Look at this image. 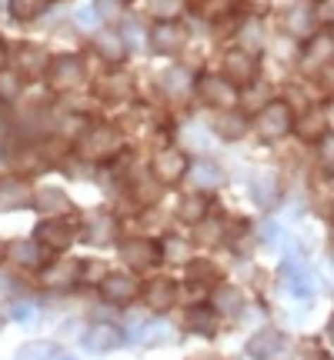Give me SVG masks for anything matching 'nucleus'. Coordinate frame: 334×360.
I'll return each instance as SVG.
<instances>
[{"mask_svg": "<svg viewBox=\"0 0 334 360\" xmlns=\"http://www.w3.org/2000/svg\"><path fill=\"white\" fill-rule=\"evenodd\" d=\"M7 60H11V67L20 74V77H40L44 70H47V51L44 47H37V44H13L11 51H7Z\"/></svg>", "mask_w": 334, "mask_h": 360, "instance_id": "obj_20", "label": "nucleus"}, {"mask_svg": "<svg viewBox=\"0 0 334 360\" xmlns=\"http://www.w3.org/2000/svg\"><path fill=\"white\" fill-rule=\"evenodd\" d=\"M80 277H84V260L64 257L57 264H44L37 270V287H44V290H70V287L80 283Z\"/></svg>", "mask_w": 334, "mask_h": 360, "instance_id": "obj_11", "label": "nucleus"}, {"mask_svg": "<svg viewBox=\"0 0 334 360\" xmlns=\"http://www.w3.org/2000/svg\"><path fill=\"white\" fill-rule=\"evenodd\" d=\"M64 354V347L57 344V340H47V337H40V340H27L17 347L13 360H57Z\"/></svg>", "mask_w": 334, "mask_h": 360, "instance_id": "obj_34", "label": "nucleus"}, {"mask_svg": "<svg viewBox=\"0 0 334 360\" xmlns=\"http://www.w3.org/2000/svg\"><path fill=\"white\" fill-rule=\"evenodd\" d=\"M124 4H130V0H124Z\"/></svg>", "mask_w": 334, "mask_h": 360, "instance_id": "obj_59", "label": "nucleus"}, {"mask_svg": "<svg viewBox=\"0 0 334 360\" xmlns=\"http://www.w3.org/2000/svg\"><path fill=\"white\" fill-rule=\"evenodd\" d=\"M184 327L191 330V334H201V337H214L221 327V317L214 314L211 304H191L187 310V317H184Z\"/></svg>", "mask_w": 334, "mask_h": 360, "instance_id": "obj_31", "label": "nucleus"}, {"mask_svg": "<svg viewBox=\"0 0 334 360\" xmlns=\"http://www.w3.org/2000/svg\"><path fill=\"white\" fill-rule=\"evenodd\" d=\"M207 210H211V197H207L204 191H191V193H180L174 217H178L180 224L194 227V224H201V220L207 217Z\"/></svg>", "mask_w": 334, "mask_h": 360, "instance_id": "obj_29", "label": "nucleus"}, {"mask_svg": "<svg viewBox=\"0 0 334 360\" xmlns=\"http://www.w3.org/2000/svg\"><path fill=\"white\" fill-rule=\"evenodd\" d=\"M194 97L211 110H231L241 101V90L224 74H201V77H194Z\"/></svg>", "mask_w": 334, "mask_h": 360, "instance_id": "obj_6", "label": "nucleus"}, {"mask_svg": "<svg viewBox=\"0 0 334 360\" xmlns=\"http://www.w3.org/2000/svg\"><path fill=\"white\" fill-rule=\"evenodd\" d=\"M114 74H107V77L97 84V97H104L107 103H120L130 97V87H134V80L120 70V67H111Z\"/></svg>", "mask_w": 334, "mask_h": 360, "instance_id": "obj_32", "label": "nucleus"}, {"mask_svg": "<svg viewBox=\"0 0 334 360\" xmlns=\"http://www.w3.org/2000/svg\"><path fill=\"white\" fill-rule=\"evenodd\" d=\"M314 11H311L308 4H295L291 11H287V17H284V30L291 34V37L297 40H308L311 34H314Z\"/></svg>", "mask_w": 334, "mask_h": 360, "instance_id": "obj_33", "label": "nucleus"}, {"mask_svg": "<svg viewBox=\"0 0 334 360\" xmlns=\"http://www.w3.org/2000/svg\"><path fill=\"white\" fill-rule=\"evenodd\" d=\"M251 197H254V204L261 210H271L281 200V180H278V174L274 170H257L251 177Z\"/></svg>", "mask_w": 334, "mask_h": 360, "instance_id": "obj_27", "label": "nucleus"}, {"mask_svg": "<svg viewBox=\"0 0 334 360\" xmlns=\"http://www.w3.org/2000/svg\"><path fill=\"white\" fill-rule=\"evenodd\" d=\"M97 297L107 307H134L141 300V281L130 270H107L97 283Z\"/></svg>", "mask_w": 334, "mask_h": 360, "instance_id": "obj_4", "label": "nucleus"}, {"mask_svg": "<svg viewBox=\"0 0 334 360\" xmlns=\"http://www.w3.org/2000/svg\"><path fill=\"white\" fill-rule=\"evenodd\" d=\"M117 231H120V220L107 210H94L87 214V220L80 224V237L87 240L90 247H111L117 244Z\"/></svg>", "mask_w": 334, "mask_h": 360, "instance_id": "obj_19", "label": "nucleus"}, {"mask_svg": "<svg viewBox=\"0 0 334 360\" xmlns=\"http://www.w3.org/2000/svg\"><path fill=\"white\" fill-rule=\"evenodd\" d=\"M321 360H331V357H321Z\"/></svg>", "mask_w": 334, "mask_h": 360, "instance_id": "obj_58", "label": "nucleus"}, {"mask_svg": "<svg viewBox=\"0 0 334 360\" xmlns=\"http://www.w3.org/2000/svg\"><path fill=\"white\" fill-rule=\"evenodd\" d=\"M117 257L130 274H151L154 267H161L164 254H161V244L151 237H124L117 244Z\"/></svg>", "mask_w": 334, "mask_h": 360, "instance_id": "obj_5", "label": "nucleus"}, {"mask_svg": "<svg viewBox=\"0 0 334 360\" xmlns=\"http://www.w3.org/2000/svg\"><path fill=\"white\" fill-rule=\"evenodd\" d=\"M4 317L7 321H17V323H27L37 317V300H24V297H13L11 304L4 307Z\"/></svg>", "mask_w": 334, "mask_h": 360, "instance_id": "obj_41", "label": "nucleus"}, {"mask_svg": "<svg viewBox=\"0 0 334 360\" xmlns=\"http://www.w3.org/2000/svg\"><path fill=\"white\" fill-rule=\"evenodd\" d=\"M161 254H164V260H174V264H187L194 257L191 244L184 237H178V233H167L164 240H161Z\"/></svg>", "mask_w": 334, "mask_h": 360, "instance_id": "obj_38", "label": "nucleus"}, {"mask_svg": "<svg viewBox=\"0 0 334 360\" xmlns=\"http://www.w3.org/2000/svg\"><path fill=\"white\" fill-rule=\"evenodd\" d=\"M180 300V283L171 277H147L141 283V304L154 314H167L171 307H178Z\"/></svg>", "mask_w": 334, "mask_h": 360, "instance_id": "obj_13", "label": "nucleus"}, {"mask_svg": "<svg viewBox=\"0 0 334 360\" xmlns=\"http://www.w3.org/2000/svg\"><path fill=\"white\" fill-rule=\"evenodd\" d=\"M7 51H11V47H7V40L0 37V67H7Z\"/></svg>", "mask_w": 334, "mask_h": 360, "instance_id": "obj_52", "label": "nucleus"}, {"mask_svg": "<svg viewBox=\"0 0 334 360\" xmlns=\"http://www.w3.org/2000/svg\"><path fill=\"white\" fill-rule=\"evenodd\" d=\"M120 34H124V44H128V51H141L147 34H144V27L137 20H128V24L120 27Z\"/></svg>", "mask_w": 334, "mask_h": 360, "instance_id": "obj_45", "label": "nucleus"}, {"mask_svg": "<svg viewBox=\"0 0 334 360\" xmlns=\"http://www.w3.org/2000/svg\"><path fill=\"white\" fill-rule=\"evenodd\" d=\"M57 360H78V357H74V354H61V357H57Z\"/></svg>", "mask_w": 334, "mask_h": 360, "instance_id": "obj_56", "label": "nucleus"}, {"mask_svg": "<svg viewBox=\"0 0 334 360\" xmlns=\"http://www.w3.org/2000/svg\"><path fill=\"white\" fill-rule=\"evenodd\" d=\"M187 167H191V157L184 154L180 147L174 143H161L157 147V154L151 157V177L161 184V187H174L180 180L187 177Z\"/></svg>", "mask_w": 334, "mask_h": 360, "instance_id": "obj_8", "label": "nucleus"}, {"mask_svg": "<svg viewBox=\"0 0 334 360\" xmlns=\"http://www.w3.org/2000/svg\"><path fill=\"white\" fill-rule=\"evenodd\" d=\"M30 207L37 210L40 217H67V214H74V200L67 197L64 187H40V191H34Z\"/></svg>", "mask_w": 334, "mask_h": 360, "instance_id": "obj_25", "label": "nucleus"}, {"mask_svg": "<svg viewBox=\"0 0 334 360\" xmlns=\"http://www.w3.org/2000/svg\"><path fill=\"white\" fill-rule=\"evenodd\" d=\"M47 254H64L67 247H74V240L80 237V224L67 217H44L30 233Z\"/></svg>", "mask_w": 334, "mask_h": 360, "instance_id": "obj_7", "label": "nucleus"}, {"mask_svg": "<svg viewBox=\"0 0 334 360\" xmlns=\"http://www.w3.org/2000/svg\"><path fill=\"white\" fill-rule=\"evenodd\" d=\"M295 130L304 137V141H318V137H324L328 134V117H324V110H304V117L301 120H295Z\"/></svg>", "mask_w": 334, "mask_h": 360, "instance_id": "obj_36", "label": "nucleus"}, {"mask_svg": "<svg viewBox=\"0 0 334 360\" xmlns=\"http://www.w3.org/2000/svg\"><path fill=\"white\" fill-rule=\"evenodd\" d=\"M237 37H241V47L251 53H257V47H261V27H257V20H247V24L237 27Z\"/></svg>", "mask_w": 334, "mask_h": 360, "instance_id": "obj_43", "label": "nucleus"}, {"mask_svg": "<svg viewBox=\"0 0 334 360\" xmlns=\"http://www.w3.org/2000/svg\"><path fill=\"white\" fill-rule=\"evenodd\" d=\"M241 4H245V7L254 13V17H264V13L271 11V0H241Z\"/></svg>", "mask_w": 334, "mask_h": 360, "instance_id": "obj_50", "label": "nucleus"}, {"mask_svg": "<svg viewBox=\"0 0 334 360\" xmlns=\"http://www.w3.org/2000/svg\"><path fill=\"white\" fill-rule=\"evenodd\" d=\"M247 130H251V120H247L237 107H231V110H214V117H211V134L224 143L245 141Z\"/></svg>", "mask_w": 334, "mask_h": 360, "instance_id": "obj_23", "label": "nucleus"}, {"mask_svg": "<svg viewBox=\"0 0 334 360\" xmlns=\"http://www.w3.org/2000/svg\"><path fill=\"white\" fill-rule=\"evenodd\" d=\"M107 274V264H101V260H84V277H80V283H101V277Z\"/></svg>", "mask_w": 334, "mask_h": 360, "instance_id": "obj_49", "label": "nucleus"}, {"mask_svg": "<svg viewBox=\"0 0 334 360\" xmlns=\"http://www.w3.org/2000/svg\"><path fill=\"white\" fill-rule=\"evenodd\" d=\"M4 260H7V240L0 237V264H4Z\"/></svg>", "mask_w": 334, "mask_h": 360, "instance_id": "obj_54", "label": "nucleus"}, {"mask_svg": "<svg viewBox=\"0 0 334 360\" xmlns=\"http://www.w3.org/2000/svg\"><path fill=\"white\" fill-rule=\"evenodd\" d=\"M34 200V184L24 174H4L0 177V214H17L30 207Z\"/></svg>", "mask_w": 334, "mask_h": 360, "instance_id": "obj_16", "label": "nucleus"}, {"mask_svg": "<svg viewBox=\"0 0 334 360\" xmlns=\"http://www.w3.org/2000/svg\"><path fill=\"white\" fill-rule=\"evenodd\" d=\"M47 7H51V0H7V13H11L13 20H20V24L37 20Z\"/></svg>", "mask_w": 334, "mask_h": 360, "instance_id": "obj_37", "label": "nucleus"}, {"mask_svg": "<svg viewBox=\"0 0 334 360\" xmlns=\"http://www.w3.org/2000/svg\"><path fill=\"white\" fill-rule=\"evenodd\" d=\"M187 44V34L178 20H157L154 30L147 34V47L157 53V57H178Z\"/></svg>", "mask_w": 334, "mask_h": 360, "instance_id": "obj_17", "label": "nucleus"}, {"mask_svg": "<svg viewBox=\"0 0 334 360\" xmlns=\"http://www.w3.org/2000/svg\"><path fill=\"white\" fill-rule=\"evenodd\" d=\"M24 94V77L13 67H0V101H17Z\"/></svg>", "mask_w": 334, "mask_h": 360, "instance_id": "obj_40", "label": "nucleus"}, {"mask_svg": "<svg viewBox=\"0 0 334 360\" xmlns=\"http://www.w3.org/2000/svg\"><path fill=\"white\" fill-rule=\"evenodd\" d=\"M90 53L101 60L104 67H124L128 60V44H124V34L120 30H94V37H90Z\"/></svg>", "mask_w": 334, "mask_h": 360, "instance_id": "obj_14", "label": "nucleus"}, {"mask_svg": "<svg viewBox=\"0 0 334 360\" xmlns=\"http://www.w3.org/2000/svg\"><path fill=\"white\" fill-rule=\"evenodd\" d=\"M311 11H314V20H318V24L334 27V0H314Z\"/></svg>", "mask_w": 334, "mask_h": 360, "instance_id": "obj_47", "label": "nucleus"}, {"mask_svg": "<svg viewBox=\"0 0 334 360\" xmlns=\"http://www.w3.org/2000/svg\"><path fill=\"white\" fill-rule=\"evenodd\" d=\"M301 70L304 74H324L328 67L334 64V34L328 30H318L304 40V51H301Z\"/></svg>", "mask_w": 334, "mask_h": 360, "instance_id": "obj_12", "label": "nucleus"}, {"mask_svg": "<svg viewBox=\"0 0 334 360\" xmlns=\"http://www.w3.org/2000/svg\"><path fill=\"white\" fill-rule=\"evenodd\" d=\"M44 80L54 94H64V97H74L87 87V64L80 60L78 53H57L47 60V70H44Z\"/></svg>", "mask_w": 334, "mask_h": 360, "instance_id": "obj_2", "label": "nucleus"}, {"mask_svg": "<svg viewBox=\"0 0 334 360\" xmlns=\"http://www.w3.org/2000/svg\"><path fill=\"white\" fill-rule=\"evenodd\" d=\"M247 357L251 360H284L287 357V337L274 327H264L257 330L251 340H247Z\"/></svg>", "mask_w": 334, "mask_h": 360, "instance_id": "obj_22", "label": "nucleus"}, {"mask_svg": "<svg viewBox=\"0 0 334 360\" xmlns=\"http://www.w3.org/2000/svg\"><path fill=\"white\" fill-rule=\"evenodd\" d=\"M187 177H191L194 191L214 193V191H221V187H224L228 174H224V167H221V164H214V160L201 157V160H191V167H187Z\"/></svg>", "mask_w": 334, "mask_h": 360, "instance_id": "obj_26", "label": "nucleus"}, {"mask_svg": "<svg viewBox=\"0 0 334 360\" xmlns=\"http://www.w3.org/2000/svg\"><path fill=\"white\" fill-rule=\"evenodd\" d=\"M94 7L101 13V20H114L124 13V0H94Z\"/></svg>", "mask_w": 334, "mask_h": 360, "instance_id": "obj_48", "label": "nucleus"}, {"mask_svg": "<svg viewBox=\"0 0 334 360\" xmlns=\"http://www.w3.org/2000/svg\"><path fill=\"white\" fill-rule=\"evenodd\" d=\"M7 257H11L13 267L34 270V274H37V270L47 264V250H44L34 237H17V240L7 244Z\"/></svg>", "mask_w": 334, "mask_h": 360, "instance_id": "obj_24", "label": "nucleus"}, {"mask_svg": "<svg viewBox=\"0 0 334 360\" xmlns=\"http://www.w3.org/2000/svg\"><path fill=\"white\" fill-rule=\"evenodd\" d=\"M324 334H328V340L334 344V314H331V321H328V327H324Z\"/></svg>", "mask_w": 334, "mask_h": 360, "instance_id": "obj_53", "label": "nucleus"}, {"mask_svg": "<svg viewBox=\"0 0 334 360\" xmlns=\"http://www.w3.org/2000/svg\"><path fill=\"white\" fill-rule=\"evenodd\" d=\"M184 11H187V0H147V13L154 20H180Z\"/></svg>", "mask_w": 334, "mask_h": 360, "instance_id": "obj_39", "label": "nucleus"}, {"mask_svg": "<svg viewBox=\"0 0 334 360\" xmlns=\"http://www.w3.org/2000/svg\"><path fill=\"white\" fill-rule=\"evenodd\" d=\"M174 330H171V323L164 321H147V323H137L134 330L128 334V340L134 344H144V347H161V344H171L174 340Z\"/></svg>", "mask_w": 334, "mask_h": 360, "instance_id": "obj_30", "label": "nucleus"}, {"mask_svg": "<svg viewBox=\"0 0 334 360\" xmlns=\"http://www.w3.org/2000/svg\"><path fill=\"white\" fill-rule=\"evenodd\" d=\"M7 137H11V117L0 110V143L7 141Z\"/></svg>", "mask_w": 334, "mask_h": 360, "instance_id": "obj_51", "label": "nucleus"}, {"mask_svg": "<svg viewBox=\"0 0 334 360\" xmlns=\"http://www.w3.org/2000/svg\"><path fill=\"white\" fill-rule=\"evenodd\" d=\"M157 87H161V94H164L167 103H184V101H191L194 97V74L187 70V67L171 64L157 74Z\"/></svg>", "mask_w": 334, "mask_h": 360, "instance_id": "obj_15", "label": "nucleus"}, {"mask_svg": "<svg viewBox=\"0 0 334 360\" xmlns=\"http://www.w3.org/2000/svg\"><path fill=\"white\" fill-rule=\"evenodd\" d=\"M191 360H221V357H214V354H197V357H191Z\"/></svg>", "mask_w": 334, "mask_h": 360, "instance_id": "obj_55", "label": "nucleus"}, {"mask_svg": "<svg viewBox=\"0 0 334 360\" xmlns=\"http://www.w3.org/2000/svg\"><path fill=\"white\" fill-rule=\"evenodd\" d=\"M197 11H201V17H207V20H221V17L231 13V0H201Z\"/></svg>", "mask_w": 334, "mask_h": 360, "instance_id": "obj_44", "label": "nucleus"}, {"mask_svg": "<svg viewBox=\"0 0 334 360\" xmlns=\"http://www.w3.org/2000/svg\"><path fill=\"white\" fill-rule=\"evenodd\" d=\"M187 4H201V0H187Z\"/></svg>", "mask_w": 334, "mask_h": 360, "instance_id": "obj_57", "label": "nucleus"}, {"mask_svg": "<svg viewBox=\"0 0 334 360\" xmlns=\"http://www.w3.org/2000/svg\"><path fill=\"white\" fill-rule=\"evenodd\" d=\"M221 283V270L214 260L207 257H191L187 260V290H197L204 294L207 287H218Z\"/></svg>", "mask_w": 334, "mask_h": 360, "instance_id": "obj_28", "label": "nucleus"}, {"mask_svg": "<svg viewBox=\"0 0 334 360\" xmlns=\"http://www.w3.org/2000/svg\"><path fill=\"white\" fill-rule=\"evenodd\" d=\"M74 24H78L84 34H94L104 20H101V13H97V7H94V4H87V7H80V11L74 13Z\"/></svg>", "mask_w": 334, "mask_h": 360, "instance_id": "obj_42", "label": "nucleus"}, {"mask_svg": "<svg viewBox=\"0 0 334 360\" xmlns=\"http://www.w3.org/2000/svg\"><path fill=\"white\" fill-rule=\"evenodd\" d=\"M124 340H128V330L117 321H94L84 327L80 347L87 350V354H94V357H104V354H111V350L120 347Z\"/></svg>", "mask_w": 334, "mask_h": 360, "instance_id": "obj_9", "label": "nucleus"}, {"mask_svg": "<svg viewBox=\"0 0 334 360\" xmlns=\"http://www.w3.org/2000/svg\"><path fill=\"white\" fill-rule=\"evenodd\" d=\"M74 154H78L80 164H111L124 154V134L117 130V124H107V120H94V124H84L78 137H74Z\"/></svg>", "mask_w": 334, "mask_h": 360, "instance_id": "obj_1", "label": "nucleus"}, {"mask_svg": "<svg viewBox=\"0 0 334 360\" xmlns=\"http://www.w3.org/2000/svg\"><path fill=\"white\" fill-rule=\"evenodd\" d=\"M224 240H228V224H224V220L204 217L201 224H194V244H201V247H221Z\"/></svg>", "mask_w": 334, "mask_h": 360, "instance_id": "obj_35", "label": "nucleus"}, {"mask_svg": "<svg viewBox=\"0 0 334 360\" xmlns=\"http://www.w3.org/2000/svg\"><path fill=\"white\" fill-rule=\"evenodd\" d=\"M254 134L264 143H278L295 130V107L287 101H268L254 117Z\"/></svg>", "mask_w": 334, "mask_h": 360, "instance_id": "obj_3", "label": "nucleus"}, {"mask_svg": "<svg viewBox=\"0 0 334 360\" xmlns=\"http://www.w3.org/2000/svg\"><path fill=\"white\" fill-rule=\"evenodd\" d=\"M318 164H321L328 174L334 170V134H324V137H318Z\"/></svg>", "mask_w": 334, "mask_h": 360, "instance_id": "obj_46", "label": "nucleus"}, {"mask_svg": "<svg viewBox=\"0 0 334 360\" xmlns=\"http://www.w3.org/2000/svg\"><path fill=\"white\" fill-rule=\"evenodd\" d=\"M281 287L287 294L301 300V304H311L314 300V290H318V283H314V274H311L301 260H284L281 267Z\"/></svg>", "mask_w": 334, "mask_h": 360, "instance_id": "obj_18", "label": "nucleus"}, {"mask_svg": "<svg viewBox=\"0 0 334 360\" xmlns=\"http://www.w3.org/2000/svg\"><path fill=\"white\" fill-rule=\"evenodd\" d=\"M211 307H214V314L224 317V321H237V317H245V310H247L245 290L234 287V283L221 281L218 287H211Z\"/></svg>", "mask_w": 334, "mask_h": 360, "instance_id": "obj_21", "label": "nucleus"}, {"mask_svg": "<svg viewBox=\"0 0 334 360\" xmlns=\"http://www.w3.org/2000/svg\"><path fill=\"white\" fill-rule=\"evenodd\" d=\"M257 70H261L257 53L245 51V47H231V51H224V57H221V74L231 80L234 87H251L257 80Z\"/></svg>", "mask_w": 334, "mask_h": 360, "instance_id": "obj_10", "label": "nucleus"}]
</instances>
